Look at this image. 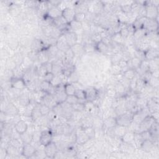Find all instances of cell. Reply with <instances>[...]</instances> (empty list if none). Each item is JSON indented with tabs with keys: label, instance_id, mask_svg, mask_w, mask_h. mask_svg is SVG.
Instances as JSON below:
<instances>
[{
	"label": "cell",
	"instance_id": "obj_1",
	"mask_svg": "<svg viewBox=\"0 0 159 159\" xmlns=\"http://www.w3.org/2000/svg\"><path fill=\"white\" fill-rule=\"evenodd\" d=\"M52 142V133L50 130H45L42 131L40 136L39 143L44 147Z\"/></svg>",
	"mask_w": 159,
	"mask_h": 159
},
{
	"label": "cell",
	"instance_id": "obj_2",
	"mask_svg": "<svg viewBox=\"0 0 159 159\" xmlns=\"http://www.w3.org/2000/svg\"><path fill=\"white\" fill-rule=\"evenodd\" d=\"M10 84L13 88L19 90H23L26 86V83L24 80L20 78H11Z\"/></svg>",
	"mask_w": 159,
	"mask_h": 159
},
{
	"label": "cell",
	"instance_id": "obj_3",
	"mask_svg": "<svg viewBox=\"0 0 159 159\" xmlns=\"http://www.w3.org/2000/svg\"><path fill=\"white\" fill-rule=\"evenodd\" d=\"M36 154V149L30 144H26L22 149V155L26 158H31Z\"/></svg>",
	"mask_w": 159,
	"mask_h": 159
},
{
	"label": "cell",
	"instance_id": "obj_4",
	"mask_svg": "<svg viewBox=\"0 0 159 159\" xmlns=\"http://www.w3.org/2000/svg\"><path fill=\"white\" fill-rule=\"evenodd\" d=\"M44 152L47 157L54 158L57 152V147L53 142L44 146Z\"/></svg>",
	"mask_w": 159,
	"mask_h": 159
},
{
	"label": "cell",
	"instance_id": "obj_5",
	"mask_svg": "<svg viewBox=\"0 0 159 159\" xmlns=\"http://www.w3.org/2000/svg\"><path fill=\"white\" fill-rule=\"evenodd\" d=\"M158 16V8L152 4L147 5L145 7V17L147 19H155Z\"/></svg>",
	"mask_w": 159,
	"mask_h": 159
},
{
	"label": "cell",
	"instance_id": "obj_6",
	"mask_svg": "<svg viewBox=\"0 0 159 159\" xmlns=\"http://www.w3.org/2000/svg\"><path fill=\"white\" fill-rule=\"evenodd\" d=\"M154 121H155L152 116H147L139 124V129L142 130V132L145 131V130H149Z\"/></svg>",
	"mask_w": 159,
	"mask_h": 159
},
{
	"label": "cell",
	"instance_id": "obj_7",
	"mask_svg": "<svg viewBox=\"0 0 159 159\" xmlns=\"http://www.w3.org/2000/svg\"><path fill=\"white\" fill-rule=\"evenodd\" d=\"M116 121L117 125L127 127L130 126V123H131L132 117H130L126 113H124V114L120 115L118 117V118L116 119Z\"/></svg>",
	"mask_w": 159,
	"mask_h": 159
},
{
	"label": "cell",
	"instance_id": "obj_8",
	"mask_svg": "<svg viewBox=\"0 0 159 159\" xmlns=\"http://www.w3.org/2000/svg\"><path fill=\"white\" fill-rule=\"evenodd\" d=\"M75 14V11L69 8H67L62 11V17L66 20L67 23H70L74 20Z\"/></svg>",
	"mask_w": 159,
	"mask_h": 159
},
{
	"label": "cell",
	"instance_id": "obj_9",
	"mask_svg": "<svg viewBox=\"0 0 159 159\" xmlns=\"http://www.w3.org/2000/svg\"><path fill=\"white\" fill-rule=\"evenodd\" d=\"M14 128L18 134L21 135L27 132L28 126L27 124L23 120H19L15 124Z\"/></svg>",
	"mask_w": 159,
	"mask_h": 159
},
{
	"label": "cell",
	"instance_id": "obj_10",
	"mask_svg": "<svg viewBox=\"0 0 159 159\" xmlns=\"http://www.w3.org/2000/svg\"><path fill=\"white\" fill-rule=\"evenodd\" d=\"M85 95H86V100L88 101L92 102L93 101L95 100L97 96L98 92L95 88H88L85 90Z\"/></svg>",
	"mask_w": 159,
	"mask_h": 159
},
{
	"label": "cell",
	"instance_id": "obj_11",
	"mask_svg": "<svg viewBox=\"0 0 159 159\" xmlns=\"http://www.w3.org/2000/svg\"><path fill=\"white\" fill-rule=\"evenodd\" d=\"M145 57L146 60H152L157 58L158 57V51L155 48L149 49L145 52Z\"/></svg>",
	"mask_w": 159,
	"mask_h": 159
},
{
	"label": "cell",
	"instance_id": "obj_12",
	"mask_svg": "<svg viewBox=\"0 0 159 159\" xmlns=\"http://www.w3.org/2000/svg\"><path fill=\"white\" fill-rule=\"evenodd\" d=\"M65 36L70 47H72L76 45V42L77 41V36L75 32H69Z\"/></svg>",
	"mask_w": 159,
	"mask_h": 159
},
{
	"label": "cell",
	"instance_id": "obj_13",
	"mask_svg": "<svg viewBox=\"0 0 159 159\" xmlns=\"http://www.w3.org/2000/svg\"><path fill=\"white\" fill-rule=\"evenodd\" d=\"M48 15L51 18L56 19L62 16V11L60 10L57 6L52 7L49 9Z\"/></svg>",
	"mask_w": 159,
	"mask_h": 159
},
{
	"label": "cell",
	"instance_id": "obj_14",
	"mask_svg": "<svg viewBox=\"0 0 159 159\" xmlns=\"http://www.w3.org/2000/svg\"><path fill=\"white\" fill-rule=\"evenodd\" d=\"M76 142L80 145H83L85 143H87L89 139H90L88 136L87 135V134L84 132V130L79 134H76Z\"/></svg>",
	"mask_w": 159,
	"mask_h": 159
},
{
	"label": "cell",
	"instance_id": "obj_15",
	"mask_svg": "<svg viewBox=\"0 0 159 159\" xmlns=\"http://www.w3.org/2000/svg\"><path fill=\"white\" fill-rule=\"evenodd\" d=\"M117 125L116 119L112 117H108L106 118L103 121V126L107 129H113Z\"/></svg>",
	"mask_w": 159,
	"mask_h": 159
},
{
	"label": "cell",
	"instance_id": "obj_16",
	"mask_svg": "<svg viewBox=\"0 0 159 159\" xmlns=\"http://www.w3.org/2000/svg\"><path fill=\"white\" fill-rule=\"evenodd\" d=\"M135 133L133 132H126L121 138L122 140L126 144H130L134 141Z\"/></svg>",
	"mask_w": 159,
	"mask_h": 159
},
{
	"label": "cell",
	"instance_id": "obj_17",
	"mask_svg": "<svg viewBox=\"0 0 159 159\" xmlns=\"http://www.w3.org/2000/svg\"><path fill=\"white\" fill-rule=\"evenodd\" d=\"M64 92L67 96L75 95L76 88L73 83H67L64 87Z\"/></svg>",
	"mask_w": 159,
	"mask_h": 159
},
{
	"label": "cell",
	"instance_id": "obj_18",
	"mask_svg": "<svg viewBox=\"0 0 159 159\" xmlns=\"http://www.w3.org/2000/svg\"><path fill=\"white\" fill-rule=\"evenodd\" d=\"M125 126H120V125H116V126L113 128L114 129V134L118 136V137L122 138L123 135L126 132V129Z\"/></svg>",
	"mask_w": 159,
	"mask_h": 159
},
{
	"label": "cell",
	"instance_id": "obj_19",
	"mask_svg": "<svg viewBox=\"0 0 159 159\" xmlns=\"http://www.w3.org/2000/svg\"><path fill=\"white\" fill-rule=\"evenodd\" d=\"M154 146V143L150 140H144L141 144V148L146 152L150 151Z\"/></svg>",
	"mask_w": 159,
	"mask_h": 159
},
{
	"label": "cell",
	"instance_id": "obj_20",
	"mask_svg": "<svg viewBox=\"0 0 159 159\" xmlns=\"http://www.w3.org/2000/svg\"><path fill=\"white\" fill-rule=\"evenodd\" d=\"M135 71L134 69H127L124 72V77L129 81L132 80L134 79L135 77Z\"/></svg>",
	"mask_w": 159,
	"mask_h": 159
},
{
	"label": "cell",
	"instance_id": "obj_21",
	"mask_svg": "<svg viewBox=\"0 0 159 159\" xmlns=\"http://www.w3.org/2000/svg\"><path fill=\"white\" fill-rule=\"evenodd\" d=\"M96 49H97L100 52L105 53L108 50V45H106L101 41L100 42L96 44Z\"/></svg>",
	"mask_w": 159,
	"mask_h": 159
},
{
	"label": "cell",
	"instance_id": "obj_22",
	"mask_svg": "<svg viewBox=\"0 0 159 159\" xmlns=\"http://www.w3.org/2000/svg\"><path fill=\"white\" fill-rule=\"evenodd\" d=\"M21 135L22 140L24 142V143L26 144H31L32 141V135H30L29 133L26 132L25 133L22 134Z\"/></svg>",
	"mask_w": 159,
	"mask_h": 159
},
{
	"label": "cell",
	"instance_id": "obj_23",
	"mask_svg": "<svg viewBox=\"0 0 159 159\" xmlns=\"http://www.w3.org/2000/svg\"><path fill=\"white\" fill-rule=\"evenodd\" d=\"M75 95L80 101L81 100H86V95H85V90L82 89H77L75 93Z\"/></svg>",
	"mask_w": 159,
	"mask_h": 159
},
{
	"label": "cell",
	"instance_id": "obj_24",
	"mask_svg": "<svg viewBox=\"0 0 159 159\" xmlns=\"http://www.w3.org/2000/svg\"><path fill=\"white\" fill-rule=\"evenodd\" d=\"M65 101L68 104L70 105L71 106H73L79 103V100L77 98V96L75 95H71L67 96Z\"/></svg>",
	"mask_w": 159,
	"mask_h": 159
},
{
	"label": "cell",
	"instance_id": "obj_25",
	"mask_svg": "<svg viewBox=\"0 0 159 159\" xmlns=\"http://www.w3.org/2000/svg\"><path fill=\"white\" fill-rule=\"evenodd\" d=\"M42 115L41 111H40V107H36L34 106V109L32 111L31 113V117L34 119V120H36L38 118H39Z\"/></svg>",
	"mask_w": 159,
	"mask_h": 159
},
{
	"label": "cell",
	"instance_id": "obj_26",
	"mask_svg": "<svg viewBox=\"0 0 159 159\" xmlns=\"http://www.w3.org/2000/svg\"><path fill=\"white\" fill-rule=\"evenodd\" d=\"M145 29L144 28H140V29H136L134 32V36L136 39L143 38L145 34Z\"/></svg>",
	"mask_w": 159,
	"mask_h": 159
},
{
	"label": "cell",
	"instance_id": "obj_27",
	"mask_svg": "<svg viewBox=\"0 0 159 159\" xmlns=\"http://www.w3.org/2000/svg\"><path fill=\"white\" fill-rule=\"evenodd\" d=\"M6 112H7V114L12 115H16L18 112V110L13 104H9L6 109Z\"/></svg>",
	"mask_w": 159,
	"mask_h": 159
},
{
	"label": "cell",
	"instance_id": "obj_28",
	"mask_svg": "<svg viewBox=\"0 0 159 159\" xmlns=\"http://www.w3.org/2000/svg\"><path fill=\"white\" fill-rule=\"evenodd\" d=\"M84 132L87 134V135L88 136L90 139H93L95 136V129L92 128V127H88L85 128Z\"/></svg>",
	"mask_w": 159,
	"mask_h": 159
},
{
	"label": "cell",
	"instance_id": "obj_29",
	"mask_svg": "<svg viewBox=\"0 0 159 159\" xmlns=\"http://www.w3.org/2000/svg\"><path fill=\"white\" fill-rule=\"evenodd\" d=\"M50 87H51V83L50 82H48L47 81H44V80L41 83V85H40V87H41V90L44 92H49L50 89Z\"/></svg>",
	"mask_w": 159,
	"mask_h": 159
},
{
	"label": "cell",
	"instance_id": "obj_30",
	"mask_svg": "<svg viewBox=\"0 0 159 159\" xmlns=\"http://www.w3.org/2000/svg\"><path fill=\"white\" fill-rule=\"evenodd\" d=\"M70 26L73 30L75 31H78L82 28V22H80L78 21H76L75 20H73L72 22H70Z\"/></svg>",
	"mask_w": 159,
	"mask_h": 159
},
{
	"label": "cell",
	"instance_id": "obj_31",
	"mask_svg": "<svg viewBox=\"0 0 159 159\" xmlns=\"http://www.w3.org/2000/svg\"><path fill=\"white\" fill-rule=\"evenodd\" d=\"M54 23L58 26H64L65 24L67 23V22L66 21V20L62 17V16L61 17H59L58 18H56L54 19Z\"/></svg>",
	"mask_w": 159,
	"mask_h": 159
},
{
	"label": "cell",
	"instance_id": "obj_32",
	"mask_svg": "<svg viewBox=\"0 0 159 159\" xmlns=\"http://www.w3.org/2000/svg\"><path fill=\"white\" fill-rule=\"evenodd\" d=\"M9 145L14 147L15 148L18 149H19L21 147H23V146L21 147V144L20 143V142L16 139H13L12 140H11L9 141Z\"/></svg>",
	"mask_w": 159,
	"mask_h": 159
},
{
	"label": "cell",
	"instance_id": "obj_33",
	"mask_svg": "<svg viewBox=\"0 0 159 159\" xmlns=\"http://www.w3.org/2000/svg\"><path fill=\"white\" fill-rule=\"evenodd\" d=\"M85 17H86V15H85V13H77L75 14V18L74 20L80 22H82L83 21L85 20Z\"/></svg>",
	"mask_w": 159,
	"mask_h": 159
},
{
	"label": "cell",
	"instance_id": "obj_34",
	"mask_svg": "<svg viewBox=\"0 0 159 159\" xmlns=\"http://www.w3.org/2000/svg\"><path fill=\"white\" fill-rule=\"evenodd\" d=\"M40 111H41L42 115L44 116V115H47L50 110L48 106H47L46 105H43L40 106Z\"/></svg>",
	"mask_w": 159,
	"mask_h": 159
},
{
	"label": "cell",
	"instance_id": "obj_35",
	"mask_svg": "<svg viewBox=\"0 0 159 159\" xmlns=\"http://www.w3.org/2000/svg\"><path fill=\"white\" fill-rule=\"evenodd\" d=\"M113 40H114L115 41H116L117 43L119 44V43H122V42H124V38L121 35V34L119 32L116 33L115 35H114L113 36Z\"/></svg>",
	"mask_w": 159,
	"mask_h": 159
},
{
	"label": "cell",
	"instance_id": "obj_36",
	"mask_svg": "<svg viewBox=\"0 0 159 159\" xmlns=\"http://www.w3.org/2000/svg\"><path fill=\"white\" fill-rule=\"evenodd\" d=\"M55 77V75L52 72H47L46 74L44 76V81H47L48 82L51 83V82L52 81V80Z\"/></svg>",
	"mask_w": 159,
	"mask_h": 159
},
{
	"label": "cell",
	"instance_id": "obj_37",
	"mask_svg": "<svg viewBox=\"0 0 159 159\" xmlns=\"http://www.w3.org/2000/svg\"><path fill=\"white\" fill-rule=\"evenodd\" d=\"M149 82L151 86L154 87H157L158 86V78H155L152 77L149 79Z\"/></svg>",
	"mask_w": 159,
	"mask_h": 159
},
{
	"label": "cell",
	"instance_id": "obj_38",
	"mask_svg": "<svg viewBox=\"0 0 159 159\" xmlns=\"http://www.w3.org/2000/svg\"><path fill=\"white\" fill-rule=\"evenodd\" d=\"M118 65L119 66V67H120L121 69H124V68L128 67H127V61L121 59L120 61L119 62Z\"/></svg>",
	"mask_w": 159,
	"mask_h": 159
},
{
	"label": "cell",
	"instance_id": "obj_39",
	"mask_svg": "<svg viewBox=\"0 0 159 159\" xmlns=\"http://www.w3.org/2000/svg\"><path fill=\"white\" fill-rule=\"evenodd\" d=\"M116 94V91L115 89H110L107 90V95L110 96V97H113Z\"/></svg>",
	"mask_w": 159,
	"mask_h": 159
},
{
	"label": "cell",
	"instance_id": "obj_40",
	"mask_svg": "<svg viewBox=\"0 0 159 159\" xmlns=\"http://www.w3.org/2000/svg\"><path fill=\"white\" fill-rule=\"evenodd\" d=\"M93 41H95L96 42V44L100 42V41H102V37L99 34H95L94 36H93Z\"/></svg>",
	"mask_w": 159,
	"mask_h": 159
}]
</instances>
